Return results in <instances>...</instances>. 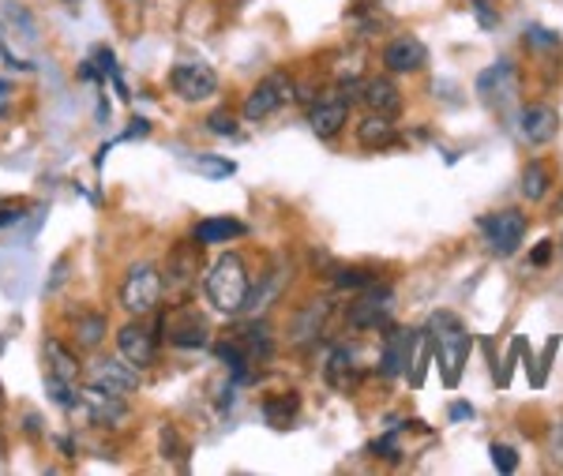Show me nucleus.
<instances>
[{
    "label": "nucleus",
    "mask_w": 563,
    "mask_h": 476,
    "mask_svg": "<svg viewBox=\"0 0 563 476\" xmlns=\"http://www.w3.org/2000/svg\"><path fill=\"white\" fill-rule=\"evenodd\" d=\"M432 345V356L440 361V375H443V387L455 390L462 383V372H466V361L474 353V334L462 326V319L455 311H435L424 326Z\"/></svg>",
    "instance_id": "nucleus-1"
},
{
    "label": "nucleus",
    "mask_w": 563,
    "mask_h": 476,
    "mask_svg": "<svg viewBox=\"0 0 563 476\" xmlns=\"http://www.w3.org/2000/svg\"><path fill=\"white\" fill-rule=\"evenodd\" d=\"M203 289H207V300L218 316H241L249 311V300H252V274H249V263H244L241 252H222L218 259L211 263L203 278Z\"/></svg>",
    "instance_id": "nucleus-2"
},
{
    "label": "nucleus",
    "mask_w": 563,
    "mask_h": 476,
    "mask_svg": "<svg viewBox=\"0 0 563 476\" xmlns=\"http://www.w3.org/2000/svg\"><path fill=\"white\" fill-rule=\"evenodd\" d=\"M162 292H166L162 270L154 267L151 259L132 263L129 274H124V281H121V308L129 311L132 319H147L151 311L162 305Z\"/></svg>",
    "instance_id": "nucleus-3"
},
{
    "label": "nucleus",
    "mask_w": 563,
    "mask_h": 476,
    "mask_svg": "<svg viewBox=\"0 0 563 476\" xmlns=\"http://www.w3.org/2000/svg\"><path fill=\"white\" fill-rule=\"evenodd\" d=\"M297 98V87L294 79L286 76V71H271V76H263L256 87L249 90V98H244V121L260 124L267 121V117H275L282 106H289Z\"/></svg>",
    "instance_id": "nucleus-4"
},
{
    "label": "nucleus",
    "mask_w": 563,
    "mask_h": 476,
    "mask_svg": "<svg viewBox=\"0 0 563 476\" xmlns=\"http://www.w3.org/2000/svg\"><path fill=\"white\" fill-rule=\"evenodd\" d=\"M477 225H481V236H485L488 252H493V255H504V259L522 248L526 229H530V222H526V214H522V210H515V207L493 210V214H485Z\"/></svg>",
    "instance_id": "nucleus-5"
},
{
    "label": "nucleus",
    "mask_w": 563,
    "mask_h": 476,
    "mask_svg": "<svg viewBox=\"0 0 563 476\" xmlns=\"http://www.w3.org/2000/svg\"><path fill=\"white\" fill-rule=\"evenodd\" d=\"M76 413H84L87 424H95V428H121L132 409H129V398H121V394L102 390V387H95V383H84L76 398Z\"/></svg>",
    "instance_id": "nucleus-6"
},
{
    "label": "nucleus",
    "mask_w": 563,
    "mask_h": 476,
    "mask_svg": "<svg viewBox=\"0 0 563 476\" xmlns=\"http://www.w3.org/2000/svg\"><path fill=\"white\" fill-rule=\"evenodd\" d=\"M474 90L488 109L507 113V109L515 106V98H519V71H515L511 60H496V64H488L485 71H477Z\"/></svg>",
    "instance_id": "nucleus-7"
},
{
    "label": "nucleus",
    "mask_w": 563,
    "mask_h": 476,
    "mask_svg": "<svg viewBox=\"0 0 563 476\" xmlns=\"http://www.w3.org/2000/svg\"><path fill=\"white\" fill-rule=\"evenodd\" d=\"M390 311H395V289L376 281L361 289L350 305V326L353 331H390Z\"/></svg>",
    "instance_id": "nucleus-8"
},
{
    "label": "nucleus",
    "mask_w": 563,
    "mask_h": 476,
    "mask_svg": "<svg viewBox=\"0 0 563 476\" xmlns=\"http://www.w3.org/2000/svg\"><path fill=\"white\" fill-rule=\"evenodd\" d=\"M199 278H203V244H199L196 236H192V241H185V244H174L169 263H166V274H162L166 292H169V297H185V292L192 289Z\"/></svg>",
    "instance_id": "nucleus-9"
},
{
    "label": "nucleus",
    "mask_w": 563,
    "mask_h": 476,
    "mask_svg": "<svg viewBox=\"0 0 563 476\" xmlns=\"http://www.w3.org/2000/svg\"><path fill=\"white\" fill-rule=\"evenodd\" d=\"M424 331H410V326H390L379 350V375L384 379H402L413 368V353L421 350Z\"/></svg>",
    "instance_id": "nucleus-10"
},
{
    "label": "nucleus",
    "mask_w": 563,
    "mask_h": 476,
    "mask_svg": "<svg viewBox=\"0 0 563 476\" xmlns=\"http://www.w3.org/2000/svg\"><path fill=\"white\" fill-rule=\"evenodd\" d=\"M350 106H353V98L342 87L320 90L316 102L308 106V124H312V132L320 135V140H334V135H342V128L350 124Z\"/></svg>",
    "instance_id": "nucleus-11"
},
{
    "label": "nucleus",
    "mask_w": 563,
    "mask_h": 476,
    "mask_svg": "<svg viewBox=\"0 0 563 476\" xmlns=\"http://www.w3.org/2000/svg\"><path fill=\"white\" fill-rule=\"evenodd\" d=\"M169 90L180 98V102H207V98L218 95V71L211 64L199 60H185L169 68Z\"/></svg>",
    "instance_id": "nucleus-12"
},
{
    "label": "nucleus",
    "mask_w": 563,
    "mask_h": 476,
    "mask_svg": "<svg viewBox=\"0 0 563 476\" xmlns=\"http://www.w3.org/2000/svg\"><path fill=\"white\" fill-rule=\"evenodd\" d=\"M515 128H519V135H522L526 146L541 151V146L556 143V135H560V113H556V106H549V102H530V106H522L519 124H515Z\"/></svg>",
    "instance_id": "nucleus-13"
},
{
    "label": "nucleus",
    "mask_w": 563,
    "mask_h": 476,
    "mask_svg": "<svg viewBox=\"0 0 563 476\" xmlns=\"http://www.w3.org/2000/svg\"><path fill=\"white\" fill-rule=\"evenodd\" d=\"M117 350H121V356L132 368L147 372L154 364V356H158V334H154L143 319H132V323H124L121 331H117Z\"/></svg>",
    "instance_id": "nucleus-14"
},
{
    "label": "nucleus",
    "mask_w": 563,
    "mask_h": 476,
    "mask_svg": "<svg viewBox=\"0 0 563 476\" xmlns=\"http://www.w3.org/2000/svg\"><path fill=\"white\" fill-rule=\"evenodd\" d=\"M379 60H384V68L395 71V76H413V71H424L429 49H424V42L413 38V34H398V38H390L384 49H379Z\"/></svg>",
    "instance_id": "nucleus-15"
},
{
    "label": "nucleus",
    "mask_w": 563,
    "mask_h": 476,
    "mask_svg": "<svg viewBox=\"0 0 563 476\" xmlns=\"http://www.w3.org/2000/svg\"><path fill=\"white\" fill-rule=\"evenodd\" d=\"M166 337L177 350H203V345L211 342V326H207L203 311L177 308L174 316L166 319Z\"/></svg>",
    "instance_id": "nucleus-16"
},
{
    "label": "nucleus",
    "mask_w": 563,
    "mask_h": 476,
    "mask_svg": "<svg viewBox=\"0 0 563 476\" xmlns=\"http://www.w3.org/2000/svg\"><path fill=\"white\" fill-rule=\"evenodd\" d=\"M87 383H95V387L129 398V394L140 390V368H132L124 356H121V361H98V364H90Z\"/></svg>",
    "instance_id": "nucleus-17"
},
{
    "label": "nucleus",
    "mask_w": 563,
    "mask_h": 476,
    "mask_svg": "<svg viewBox=\"0 0 563 476\" xmlns=\"http://www.w3.org/2000/svg\"><path fill=\"white\" fill-rule=\"evenodd\" d=\"M357 102L368 109V113H379V117H398L402 113V90L390 76H372L361 84L357 90Z\"/></svg>",
    "instance_id": "nucleus-18"
},
{
    "label": "nucleus",
    "mask_w": 563,
    "mask_h": 476,
    "mask_svg": "<svg viewBox=\"0 0 563 476\" xmlns=\"http://www.w3.org/2000/svg\"><path fill=\"white\" fill-rule=\"evenodd\" d=\"M395 143H398V124H395V117L368 113L365 121L357 124V146H361V151L384 154V151H390Z\"/></svg>",
    "instance_id": "nucleus-19"
},
{
    "label": "nucleus",
    "mask_w": 563,
    "mask_h": 476,
    "mask_svg": "<svg viewBox=\"0 0 563 476\" xmlns=\"http://www.w3.org/2000/svg\"><path fill=\"white\" fill-rule=\"evenodd\" d=\"M45 364H49L53 379L68 383V387H84V364H79V356L71 353L65 342L45 337Z\"/></svg>",
    "instance_id": "nucleus-20"
},
{
    "label": "nucleus",
    "mask_w": 563,
    "mask_h": 476,
    "mask_svg": "<svg viewBox=\"0 0 563 476\" xmlns=\"http://www.w3.org/2000/svg\"><path fill=\"white\" fill-rule=\"evenodd\" d=\"M238 342L241 356L249 361V368H256V364L271 361V353H275V337H271V326L267 323H249L241 326V334L233 337Z\"/></svg>",
    "instance_id": "nucleus-21"
},
{
    "label": "nucleus",
    "mask_w": 563,
    "mask_h": 476,
    "mask_svg": "<svg viewBox=\"0 0 563 476\" xmlns=\"http://www.w3.org/2000/svg\"><path fill=\"white\" fill-rule=\"evenodd\" d=\"M327 316H331V300H312V305H305L294 319H289L294 342H312V337H320Z\"/></svg>",
    "instance_id": "nucleus-22"
},
{
    "label": "nucleus",
    "mask_w": 563,
    "mask_h": 476,
    "mask_svg": "<svg viewBox=\"0 0 563 476\" xmlns=\"http://www.w3.org/2000/svg\"><path fill=\"white\" fill-rule=\"evenodd\" d=\"M249 233V225L238 222V218H203V222L196 225V241L203 244H230V241H238V236Z\"/></svg>",
    "instance_id": "nucleus-23"
},
{
    "label": "nucleus",
    "mask_w": 563,
    "mask_h": 476,
    "mask_svg": "<svg viewBox=\"0 0 563 476\" xmlns=\"http://www.w3.org/2000/svg\"><path fill=\"white\" fill-rule=\"evenodd\" d=\"M323 379L331 383L334 390H350L353 383H357V364H353V353L346 345H339V350H331L323 364Z\"/></svg>",
    "instance_id": "nucleus-24"
},
{
    "label": "nucleus",
    "mask_w": 563,
    "mask_h": 476,
    "mask_svg": "<svg viewBox=\"0 0 563 476\" xmlns=\"http://www.w3.org/2000/svg\"><path fill=\"white\" fill-rule=\"evenodd\" d=\"M71 334H76V345L84 353H90V350H98V345L106 342V334H109V323H106V316L102 311H87L84 308V316L71 323Z\"/></svg>",
    "instance_id": "nucleus-25"
},
{
    "label": "nucleus",
    "mask_w": 563,
    "mask_h": 476,
    "mask_svg": "<svg viewBox=\"0 0 563 476\" xmlns=\"http://www.w3.org/2000/svg\"><path fill=\"white\" fill-rule=\"evenodd\" d=\"M519 191H522V199H530V203H541V199L552 191V169H549V162L533 158L530 166L522 169Z\"/></svg>",
    "instance_id": "nucleus-26"
},
{
    "label": "nucleus",
    "mask_w": 563,
    "mask_h": 476,
    "mask_svg": "<svg viewBox=\"0 0 563 476\" xmlns=\"http://www.w3.org/2000/svg\"><path fill=\"white\" fill-rule=\"evenodd\" d=\"M260 409H263V420H267L271 428H294L297 409H301V398H297V394H275V398H267Z\"/></svg>",
    "instance_id": "nucleus-27"
},
{
    "label": "nucleus",
    "mask_w": 563,
    "mask_h": 476,
    "mask_svg": "<svg viewBox=\"0 0 563 476\" xmlns=\"http://www.w3.org/2000/svg\"><path fill=\"white\" fill-rule=\"evenodd\" d=\"M185 169L203 173V177H214V180H225V177H233V173H238V166H233V162L214 158V154H188Z\"/></svg>",
    "instance_id": "nucleus-28"
},
{
    "label": "nucleus",
    "mask_w": 563,
    "mask_h": 476,
    "mask_svg": "<svg viewBox=\"0 0 563 476\" xmlns=\"http://www.w3.org/2000/svg\"><path fill=\"white\" fill-rule=\"evenodd\" d=\"M158 451H162V457H166V462L188 465V443L180 439L177 428H169V424L162 428V432H158Z\"/></svg>",
    "instance_id": "nucleus-29"
},
{
    "label": "nucleus",
    "mask_w": 563,
    "mask_h": 476,
    "mask_svg": "<svg viewBox=\"0 0 563 476\" xmlns=\"http://www.w3.org/2000/svg\"><path fill=\"white\" fill-rule=\"evenodd\" d=\"M563 38L556 31H549V26H541V23H530L526 26V49L530 53H552V49H560Z\"/></svg>",
    "instance_id": "nucleus-30"
},
{
    "label": "nucleus",
    "mask_w": 563,
    "mask_h": 476,
    "mask_svg": "<svg viewBox=\"0 0 563 476\" xmlns=\"http://www.w3.org/2000/svg\"><path fill=\"white\" fill-rule=\"evenodd\" d=\"M207 132L211 135H222V140H233L238 135V117H233V109H214V113H207Z\"/></svg>",
    "instance_id": "nucleus-31"
},
{
    "label": "nucleus",
    "mask_w": 563,
    "mask_h": 476,
    "mask_svg": "<svg viewBox=\"0 0 563 476\" xmlns=\"http://www.w3.org/2000/svg\"><path fill=\"white\" fill-rule=\"evenodd\" d=\"M488 454H493V465H496L499 473H515V469H519V454H515V446L493 443V446H488Z\"/></svg>",
    "instance_id": "nucleus-32"
},
{
    "label": "nucleus",
    "mask_w": 563,
    "mask_h": 476,
    "mask_svg": "<svg viewBox=\"0 0 563 476\" xmlns=\"http://www.w3.org/2000/svg\"><path fill=\"white\" fill-rule=\"evenodd\" d=\"M556 345H560V337H549V345H544V353H541V364H538V372H533V387H544L549 383V368H552V356H556Z\"/></svg>",
    "instance_id": "nucleus-33"
},
{
    "label": "nucleus",
    "mask_w": 563,
    "mask_h": 476,
    "mask_svg": "<svg viewBox=\"0 0 563 476\" xmlns=\"http://www.w3.org/2000/svg\"><path fill=\"white\" fill-rule=\"evenodd\" d=\"M470 8H474L477 23L485 26V31H493V26L499 23V12H496V4H493V0H470Z\"/></svg>",
    "instance_id": "nucleus-34"
},
{
    "label": "nucleus",
    "mask_w": 563,
    "mask_h": 476,
    "mask_svg": "<svg viewBox=\"0 0 563 476\" xmlns=\"http://www.w3.org/2000/svg\"><path fill=\"white\" fill-rule=\"evenodd\" d=\"M549 454H552V462L563 469V420H556V424L549 428Z\"/></svg>",
    "instance_id": "nucleus-35"
},
{
    "label": "nucleus",
    "mask_w": 563,
    "mask_h": 476,
    "mask_svg": "<svg viewBox=\"0 0 563 476\" xmlns=\"http://www.w3.org/2000/svg\"><path fill=\"white\" fill-rule=\"evenodd\" d=\"M0 60H4L8 68H15V71H34V64H31V60L15 57V53L8 49V45H4V34H0Z\"/></svg>",
    "instance_id": "nucleus-36"
},
{
    "label": "nucleus",
    "mask_w": 563,
    "mask_h": 476,
    "mask_svg": "<svg viewBox=\"0 0 563 476\" xmlns=\"http://www.w3.org/2000/svg\"><path fill=\"white\" fill-rule=\"evenodd\" d=\"M20 218H23V203H4V207H0V229L20 222Z\"/></svg>",
    "instance_id": "nucleus-37"
},
{
    "label": "nucleus",
    "mask_w": 563,
    "mask_h": 476,
    "mask_svg": "<svg viewBox=\"0 0 563 476\" xmlns=\"http://www.w3.org/2000/svg\"><path fill=\"white\" fill-rule=\"evenodd\" d=\"M79 79H87V84H102V68H98L95 60H84L79 64Z\"/></svg>",
    "instance_id": "nucleus-38"
},
{
    "label": "nucleus",
    "mask_w": 563,
    "mask_h": 476,
    "mask_svg": "<svg viewBox=\"0 0 563 476\" xmlns=\"http://www.w3.org/2000/svg\"><path fill=\"white\" fill-rule=\"evenodd\" d=\"M549 259H552V241H541V244H538V252L530 255V267H544Z\"/></svg>",
    "instance_id": "nucleus-39"
},
{
    "label": "nucleus",
    "mask_w": 563,
    "mask_h": 476,
    "mask_svg": "<svg viewBox=\"0 0 563 476\" xmlns=\"http://www.w3.org/2000/svg\"><path fill=\"white\" fill-rule=\"evenodd\" d=\"M12 95H15L12 84H8V79H0V117L8 113V106H12Z\"/></svg>",
    "instance_id": "nucleus-40"
},
{
    "label": "nucleus",
    "mask_w": 563,
    "mask_h": 476,
    "mask_svg": "<svg viewBox=\"0 0 563 476\" xmlns=\"http://www.w3.org/2000/svg\"><path fill=\"white\" fill-rule=\"evenodd\" d=\"M140 135H151V124H147V121H140V117H135L132 128H129V132H124V140H140Z\"/></svg>",
    "instance_id": "nucleus-41"
},
{
    "label": "nucleus",
    "mask_w": 563,
    "mask_h": 476,
    "mask_svg": "<svg viewBox=\"0 0 563 476\" xmlns=\"http://www.w3.org/2000/svg\"><path fill=\"white\" fill-rule=\"evenodd\" d=\"M451 420H474V406H466V401H455V406H451Z\"/></svg>",
    "instance_id": "nucleus-42"
}]
</instances>
